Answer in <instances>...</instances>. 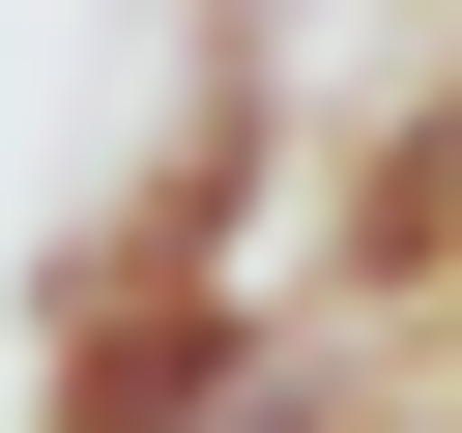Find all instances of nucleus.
Returning <instances> with one entry per match:
<instances>
[{
  "instance_id": "1",
  "label": "nucleus",
  "mask_w": 462,
  "mask_h": 433,
  "mask_svg": "<svg viewBox=\"0 0 462 433\" xmlns=\"http://www.w3.org/2000/svg\"><path fill=\"white\" fill-rule=\"evenodd\" d=\"M260 346H289V289H231V231L87 202V231H58V289H29V433H202Z\"/></svg>"
},
{
  "instance_id": "2",
  "label": "nucleus",
  "mask_w": 462,
  "mask_h": 433,
  "mask_svg": "<svg viewBox=\"0 0 462 433\" xmlns=\"http://www.w3.org/2000/svg\"><path fill=\"white\" fill-rule=\"evenodd\" d=\"M318 289H346V318L462 289V115H375V144H346V231H318Z\"/></svg>"
},
{
  "instance_id": "3",
  "label": "nucleus",
  "mask_w": 462,
  "mask_h": 433,
  "mask_svg": "<svg viewBox=\"0 0 462 433\" xmlns=\"http://www.w3.org/2000/svg\"><path fill=\"white\" fill-rule=\"evenodd\" d=\"M260 173H289V87H260V58H202V115H173L116 202H173V231H231V260H260Z\"/></svg>"
},
{
  "instance_id": "4",
  "label": "nucleus",
  "mask_w": 462,
  "mask_h": 433,
  "mask_svg": "<svg viewBox=\"0 0 462 433\" xmlns=\"http://www.w3.org/2000/svg\"><path fill=\"white\" fill-rule=\"evenodd\" d=\"M433 433H462V404H433Z\"/></svg>"
}]
</instances>
